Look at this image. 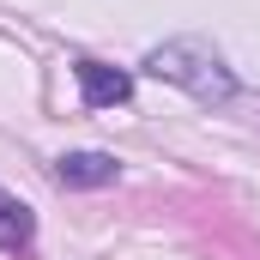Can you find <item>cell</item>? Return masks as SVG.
<instances>
[{"mask_svg":"<svg viewBox=\"0 0 260 260\" xmlns=\"http://www.w3.org/2000/svg\"><path fill=\"white\" fill-rule=\"evenodd\" d=\"M73 73H79V91H85V103H91V109L127 103V91H133L127 73H121V67H103V61H79Z\"/></svg>","mask_w":260,"mask_h":260,"instance_id":"6da1fadb","label":"cell"},{"mask_svg":"<svg viewBox=\"0 0 260 260\" xmlns=\"http://www.w3.org/2000/svg\"><path fill=\"white\" fill-rule=\"evenodd\" d=\"M55 176H61V188H109L115 182V157H103V151H67L55 164Z\"/></svg>","mask_w":260,"mask_h":260,"instance_id":"7a4b0ae2","label":"cell"},{"mask_svg":"<svg viewBox=\"0 0 260 260\" xmlns=\"http://www.w3.org/2000/svg\"><path fill=\"white\" fill-rule=\"evenodd\" d=\"M37 236V218H30V206L24 200H12L6 188H0V248H24Z\"/></svg>","mask_w":260,"mask_h":260,"instance_id":"3957f363","label":"cell"}]
</instances>
